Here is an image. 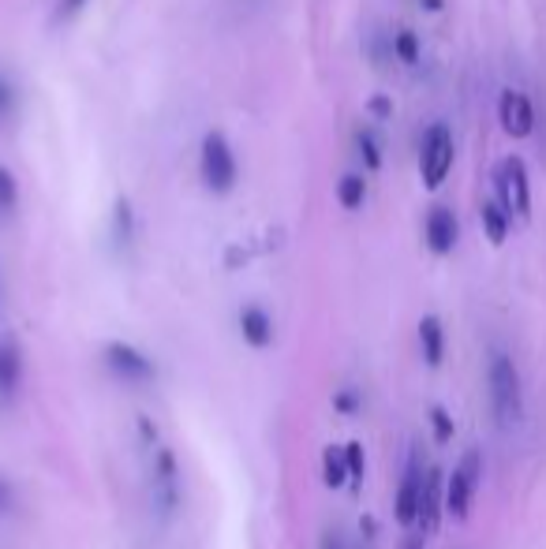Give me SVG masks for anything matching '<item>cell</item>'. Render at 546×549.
Here are the masks:
<instances>
[{
	"label": "cell",
	"instance_id": "6da1fadb",
	"mask_svg": "<svg viewBox=\"0 0 546 549\" xmlns=\"http://www.w3.org/2000/svg\"><path fill=\"white\" fill-rule=\"evenodd\" d=\"M490 404H494V419L502 430H513V426L524 419V393H520V374L517 363L509 359L505 352L490 355Z\"/></svg>",
	"mask_w": 546,
	"mask_h": 549
},
{
	"label": "cell",
	"instance_id": "7a4b0ae2",
	"mask_svg": "<svg viewBox=\"0 0 546 549\" xmlns=\"http://www.w3.org/2000/svg\"><path fill=\"white\" fill-rule=\"evenodd\" d=\"M202 183L214 195H229L236 183V157H232L225 135H217V131L202 139Z\"/></svg>",
	"mask_w": 546,
	"mask_h": 549
},
{
	"label": "cell",
	"instance_id": "3957f363",
	"mask_svg": "<svg viewBox=\"0 0 546 549\" xmlns=\"http://www.w3.org/2000/svg\"><path fill=\"white\" fill-rule=\"evenodd\" d=\"M498 202L505 206L509 217L528 221L532 213V183H528V169L520 157H505L498 165Z\"/></svg>",
	"mask_w": 546,
	"mask_h": 549
},
{
	"label": "cell",
	"instance_id": "277c9868",
	"mask_svg": "<svg viewBox=\"0 0 546 549\" xmlns=\"http://www.w3.org/2000/svg\"><path fill=\"white\" fill-rule=\"evenodd\" d=\"M453 169V135H449L446 124H434L423 139V150H419V172H423V187H442Z\"/></svg>",
	"mask_w": 546,
	"mask_h": 549
},
{
	"label": "cell",
	"instance_id": "5b68a950",
	"mask_svg": "<svg viewBox=\"0 0 546 549\" xmlns=\"http://www.w3.org/2000/svg\"><path fill=\"white\" fill-rule=\"evenodd\" d=\"M479 452H464V460H460V467L453 471V479H449L446 486V508L457 516V520H464L468 516V508H472V493L475 486H479Z\"/></svg>",
	"mask_w": 546,
	"mask_h": 549
},
{
	"label": "cell",
	"instance_id": "8992f818",
	"mask_svg": "<svg viewBox=\"0 0 546 549\" xmlns=\"http://www.w3.org/2000/svg\"><path fill=\"white\" fill-rule=\"evenodd\" d=\"M498 120H502L505 135H513V139H528L535 127V109L532 101L517 94V90H505L502 101H498Z\"/></svg>",
	"mask_w": 546,
	"mask_h": 549
},
{
	"label": "cell",
	"instance_id": "52a82bcc",
	"mask_svg": "<svg viewBox=\"0 0 546 549\" xmlns=\"http://www.w3.org/2000/svg\"><path fill=\"white\" fill-rule=\"evenodd\" d=\"M442 508H446V490H442V471L438 467H427L423 475V490H419V516L416 523L431 535L438 531V520H442Z\"/></svg>",
	"mask_w": 546,
	"mask_h": 549
},
{
	"label": "cell",
	"instance_id": "ba28073f",
	"mask_svg": "<svg viewBox=\"0 0 546 549\" xmlns=\"http://www.w3.org/2000/svg\"><path fill=\"white\" fill-rule=\"evenodd\" d=\"M105 363L113 366V374H120V378L128 381L154 378V363H150L139 348H131V344H109V348H105Z\"/></svg>",
	"mask_w": 546,
	"mask_h": 549
},
{
	"label": "cell",
	"instance_id": "9c48e42d",
	"mask_svg": "<svg viewBox=\"0 0 546 549\" xmlns=\"http://www.w3.org/2000/svg\"><path fill=\"white\" fill-rule=\"evenodd\" d=\"M419 490H423V464H419V456L412 452V460L404 467L401 490H397V520H401L404 527H412L419 516Z\"/></svg>",
	"mask_w": 546,
	"mask_h": 549
},
{
	"label": "cell",
	"instance_id": "30bf717a",
	"mask_svg": "<svg viewBox=\"0 0 546 549\" xmlns=\"http://www.w3.org/2000/svg\"><path fill=\"white\" fill-rule=\"evenodd\" d=\"M423 232H427V247H431L434 254H449L453 247H457L460 225H457V217H453V210H446V206H434V210L427 213V225H423Z\"/></svg>",
	"mask_w": 546,
	"mask_h": 549
},
{
	"label": "cell",
	"instance_id": "8fae6325",
	"mask_svg": "<svg viewBox=\"0 0 546 549\" xmlns=\"http://www.w3.org/2000/svg\"><path fill=\"white\" fill-rule=\"evenodd\" d=\"M19 381H23V352L15 337H4L0 340V404H12Z\"/></svg>",
	"mask_w": 546,
	"mask_h": 549
},
{
	"label": "cell",
	"instance_id": "7c38bea8",
	"mask_svg": "<svg viewBox=\"0 0 546 549\" xmlns=\"http://www.w3.org/2000/svg\"><path fill=\"white\" fill-rule=\"evenodd\" d=\"M154 497L165 512L176 508V497H180V479H176V456L169 449L158 452V464H154Z\"/></svg>",
	"mask_w": 546,
	"mask_h": 549
},
{
	"label": "cell",
	"instance_id": "4fadbf2b",
	"mask_svg": "<svg viewBox=\"0 0 546 549\" xmlns=\"http://www.w3.org/2000/svg\"><path fill=\"white\" fill-rule=\"evenodd\" d=\"M240 333L251 348H270L273 340V322L262 307H244L240 310Z\"/></svg>",
	"mask_w": 546,
	"mask_h": 549
},
{
	"label": "cell",
	"instance_id": "5bb4252c",
	"mask_svg": "<svg viewBox=\"0 0 546 549\" xmlns=\"http://www.w3.org/2000/svg\"><path fill=\"white\" fill-rule=\"evenodd\" d=\"M419 344H423V359L427 366H438L446 359V333H442V322L427 314L423 322H419Z\"/></svg>",
	"mask_w": 546,
	"mask_h": 549
},
{
	"label": "cell",
	"instance_id": "9a60e30c",
	"mask_svg": "<svg viewBox=\"0 0 546 549\" xmlns=\"http://www.w3.org/2000/svg\"><path fill=\"white\" fill-rule=\"evenodd\" d=\"M479 217H483V228H487V240L494 243V247H502L505 236H509V213H505L502 202L487 198L483 210H479Z\"/></svg>",
	"mask_w": 546,
	"mask_h": 549
},
{
	"label": "cell",
	"instance_id": "2e32d148",
	"mask_svg": "<svg viewBox=\"0 0 546 549\" xmlns=\"http://www.w3.org/2000/svg\"><path fill=\"white\" fill-rule=\"evenodd\" d=\"M363 198H367V183H363V176H356V172L341 176V183H337V202H341L345 210H360Z\"/></svg>",
	"mask_w": 546,
	"mask_h": 549
},
{
	"label": "cell",
	"instance_id": "e0dca14e",
	"mask_svg": "<svg viewBox=\"0 0 546 549\" xmlns=\"http://www.w3.org/2000/svg\"><path fill=\"white\" fill-rule=\"evenodd\" d=\"M322 464H326V486L337 490V486H345L348 482V460H345V449H326L322 452Z\"/></svg>",
	"mask_w": 546,
	"mask_h": 549
},
{
	"label": "cell",
	"instance_id": "ac0fdd59",
	"mask_svg": "<svg viewBox=\"0 0 546 549\" xmlns=\"http://www.w3.org/2000/svg\"><path fill=\"white\" fill-rule=\"evenodd\" d=\"M393 53H397L404 64H419V38L412 30H397V34H393Z\"/></svg>",
	"mask_w": 546,
	"mask_h": 549
},
{
	"label": "cell",
	"instance_id": "d6986e66",
	"mask_svg": "<svg viewBox=\"0 0 546 549\" xmlns=\"http://www.w3.org/2000/svg\"><path fill=\"white\" fill-rule=\"evenodd\" d=\"M345 460H348V479H352V490H360L363 486V445H348L345 449Z\"/></svg>",
	"mask_w": 546,
	"mask_h": 549
},
{
	"label": "cell",
	"instance_id": "ffe728a7",
	"mask_svg": "<svg viewBox=\"0 0 546 549\" xmlns=\"http://www.w3.org/2000/svg\"><path fill=\"white\" fill-rule=\"evenodd\" d=\"M15 198H19V187H15V176L8 169H0V213L15 210Z\"/></svg>",
	"mask_w": 546,
	"mask_h": 549
},
{
	"label": "cell",
	"instance_id": "44dd1931",
	"mask_svg": "<svg viewBox=\"0 0 546 549\" xmlns=\"http://www.w3.org/2000/svg\"><path fill=\"white\" fill-rule=\"evenodd\" d=\"M360 150H363V157H367V165H371V169L382 165V150H378V142H374L371 131H360Z\"/></svg>",
	"mask_w": 546,
	"mask_h": 549
},
{
	"label": "cell",
	"instance_id": "7402d4cb",
	"mask_svg": "<svg viewBox=\"0 0 546 549\" xmlns=\"http://www.w3.org/2000/svg\"><path fill=\"white\" fill-rule=\"evenodd\" d=\"M431 423H434V434H438V441H449V437H453V419H449L442 408H431Z\"/></svg>",
	"mask_w": 546,
	"mask_h": 549
},
{
	"label": "cell",
	"instance_id": "603a6c76",
	"mask_svg": "<svg viewBox=\"0 0 546 549\" xmlns=\"http://www.w3.org/2000/svg\"><path fill=\"white\" fill-rule=\"evenodd\" d=\"M128 232H131V210H128V202H116V240L128 243Z\"/></svg>",
	"mask_w": 546,
	"mask_h": 549
},
{
	"label": "cell",
	"instance_id": "cb8c5ba5",
	"mask_svg": "<svg viewBox=\"0 0 546 549\" xmlns=\"http://www.w3.org/2000/svg\"><path fill=\"white\" fill-rule=\"evenodd\" d=\"M337 408L345 411V415H352V411L360 408V400H356V393H337Z\"/></svg>",
	"mask_w": 546,
	"mask_h": 549
},
{
	"label": "cell",
	"instance_id": "d4e9b609",
	"mask_svg": "<svg viewBox=\"0 0 546 549\" xmlns=\"http://www.w3.org/2000/svg\"><path fill=\"white\" fill-rule=\"evenodd\" d=\"M83 4H87V0H60V19H72V15L79 12Z\"/></svg>",
	"mask_w": 546,
	"mask_h": 549
},
{
	"label": "cell",
	"instance_id": "484cf974",
	"mask_svg": "<svg viewBox=\"0 0 546 549\" xmlns=\"http://www.w3.org/2000/svg\"><path fill=\"white\" fill-rule=\"evenodd\" d=\"M371 113H374V116H389V113H393V105H389L386 98H374V101H371Z\"/></svg>",
	"mask_w": 546,
	"mask_h": 549
},
{
	"label": "cell",
	"instance_id": "4316f807",
	"mask_svg": "<svg viewBox=\"0 0 546 549\" xmlns=\"http://www.w3.org/2000/svg\"><path fill=\"white\" fill-rule=\"evenodd\" d=\"M12 505V490H8V482H0V512Z\"/></svg>",
	"mask_w": 546,
	"mask_h": 549
},
{
	"label": "cell",
	"instance_id": "83f0119b",
	"mask_svg": "<svg viewBox=\"0 0 546 549\" xmlns=\"http://www.w3.org/2000/svg\"><path fill=\"white\" fill-rule=\"evenodd\" d=\"M8 101H12V90H8V86L0 83V116L8 113Z\"/></svg>",
	"mask_w": 546,
	"mask_h": 549
},
{
	"label": "cell",
	"instance_id": "f1b7e54d",
	"mask_svg": "<svg viewBox=\"0 0 546 549\" xmlns=\"http://www.w3.org/2000/svg\"><path fill=\"white\" fill-rule=\"evenodd\" d=\"M404 549H423V538H408V542H404Z\"/></svg>",
	"mask_w": 546,
	"mask_h": 549
},
{
	"label": "cell",
	"instance_id": "f546056e",
	"mask_svg": "<svg viewBox=\"0 0 546 549\" xmlns=\"http://www.w3.org/2000/svg\"><path fill=\"white\" fill-rule=\"evenodd\" d=\"M322 549H341V546H337V538H326V542H322Z\"/></svg>",
	"mask_w": 546,
	"mask_h": 549
}]
</instances>
